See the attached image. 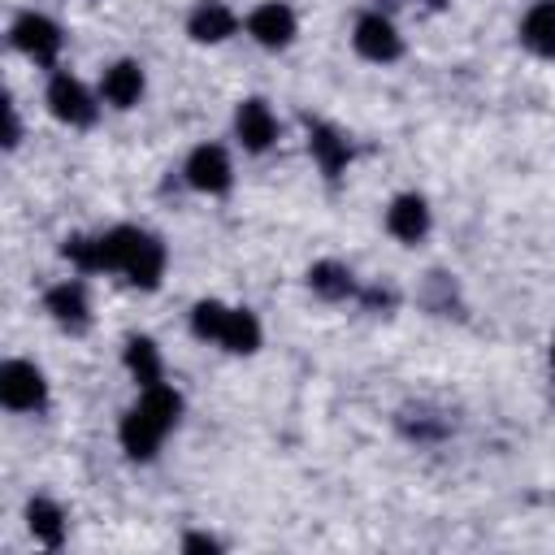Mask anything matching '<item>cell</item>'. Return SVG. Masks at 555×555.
Masks as SVG:
<instances>
[{"mask_svg": "<svg viewBox=\"0 0 555 555\" xmlns=\"http://www.w3.org/2000/svg\"><path fill=\"white\" fill-rule=\"evenodd\" d=\"M186 399L173 382H156L134 390V403L121 412L117 421V447L130 464H152L160 455V447L169 442V434L182 425Z\"/></svg>", "mask_w": 555, "mask_h": 555, "instance_id": "1", "label": "cell"}, {"mask_svg": "<svg viewBox=\"0 0 555 555\" xmlns=\"http://www.w3.org/2000/svg\"><path fill=\"white\" fill-rule=\"evenodd\" d=\"M100 247H104V273L126 282L130 291H160L165 273H169V247L156 230L121 221L100 230Z\"/></svg>", "mask_w": 555, "mask_h": 555, "instance_id": "2", "label": "cell"}, {"mask_svg": "<svg viewBox=\"0 0 555 555\" xmlns=\"http://www.w3.org/2000/svg\"><path fill=\"white\" fill-rule=\"evenodd\" d=\"M43 108L65 130H91L100 121V113H104V100L87 78H78L69 69H52L48 87H43Z\"/></svg>", "mask_w": 555, "mask_h": 555, "instance_id": "3", "label": "cell"}, {"mask_svg": "<svg viewBox=\"0 0 555 555\" xmlns=\"http://www.w3.org/2000/svg\"><path fill=\"white\" fill-rule=\"evenodd\" d=\"M9 48L17 56H26L39 69H61V52H65V30L52 13L43 9H22L9 17Z\"/></svg>", "mask_w": 555, "mask_h": 555, "instance_id": "4", "label": "cell"}, {"mask_svg": "<svg viewBox=\"0 0 555 555\" xmlns=\"http://www.w3.org/2000/svg\"><path fill=\"white\" fill-rule=\"evenodd\" d=\"M351 52H356L360 61H369V65H382V69H386V65H399L403 52H408V39H403L395 13L377 9V4L360 9V13L351 17Z\"/></svg>", "mask_w": 555, "mask_h": 555, "instance_id": "5", "label": "cell"}, {"mask_svg": "<svg viewBox=\"0 0 555 555\" xmlns=\"http://www.w3.org/2000/svg\"><path fill=\"white\" fill-rule=\"evenodd\" d=\"M0 403L13 416H43L52 403V382H48L43 364H35L26 356L0 360Z\"/></svg>", "mask_w": 555, "mask_h": 555, "instance_id": "6", "label": "cell"}, {"mask_svg": "<svg viewBox=\"0 0 555 555\" xmlns=\"http://www.w3.org/2000/svg\"><path fill=\"white\" fill-rule=\"evenodd\" d=\"M178 173H182L186 191L208 195V199H221V195L234 191V156H230V147L217 143V139L195 143V147L182 156V169H178Z\"/></svg>", "mask_w": 555, "mask_h": 555, "instance_id": "7", "label": "cell"}, {"mask_svg": "<svg viewBox=\"0 0 555 555\" xmlns=\"http://www.w3.org/2000/svg\"><path fill=\"white\" fill-rule=\"evenodd\" d=\"M304 147H308V156H312V165L325 182H338L356 160L351 134L343 126L325 121V117H312V113H304Z\"/></svg>", "mask_w": 555, "mask_h": 555, "instance_id": "8", "label": "cell"}, {"mask_svg": "<svg viewBox=\"0 0 555 555\" xmlns=\"http://www.w3.org/2000/svg\"><path fill=\"white\" fill-rule=\"evenodd\" d=\"M230 134L247 156H269L278 147V139H282V121H278V113H273V104L264 95H243L234 104Z\"/></svg>", "mask_w": 555, "mask_h": 555, "instance_id": "9", "label": "cell"}, {"mask_svg": "<svg viewBox=\"0 0 555 555\" xmlns=\"http://www.w3.org/2000/svg\"><path fill=\"white\" fill-rule=\"evenodd\" d=\"M382 225L399 247H421L434 234V204L425 191H395L382 208Z\"/></svg>", "mask_w": 555, "mask_h": 555, "instance_id": "10", "label": "cell"}, {"mask_svg": "<svg viewBox=\"0 0 555 555\" xmlns=\"http://www.w3.org/2000/svg\"><path fill=\"white\" fill-rule=\"evenodd\" d=\"M43 312H48V321H52L61 334H69V338H82V334L91 330V321H95V308H91V291H87L82 273L52 282V286L43 291Z\"/></svg>", "mask_w": 555, "mask_h": 555, "instance_id": "11", "label": "cell"}, {"mask_svg": "<svg viewBox=\"0 0 555 555\" xmlns=\"http://www.w3.org/2000/svg\"><path fill=\"white\" fill-rule=\"evenodd\" d=\"M243 35L260 52H286L299 39V13L286 0H260L243 13Z\"/></svg>", "mask_w": 555, "mask_h": 555, "instance_id": "12", "label": "cell"}, {"mask_svg": "<svg viewBox=\"0 0 555 555\" xmlns=\"http://www.w3.org/2000/svg\"><path fill=\"white\" fill-rule=\"evenodd\" d=\"M95 91H100L104 108H113V113H134V108L147 100V69H143V61H134V56L108 61V65L100 69V78H95Z\"/></svg>", "mask_w": 555, "mask_h": 555, "instance_id": "13", "label": "cell"}, {"mask_svg": "<svg viewBox=\"0 0 555 555\" xmlns=\"http://www.w3.org/2000/svg\"><path fill=\"white\" fill-rule=\"evenodd\" d=\"M186 39L199 43V48H221L230 43L238 30H243V13L230 4V0H195L186 9V22H182Z\"/></svg>", "mask_w": 555, "mask_h": 555, "instance_id": "14", "label": "cell"}, {"mask_svg": "<svg viewBox=\"0 0 555 555\" xmlns=\"http://www.w3.org/2000/svg\"><path fill=\"white\" fill-rule=\"evenodd\" d=\"M22 525H26L30 542L43 546V551H61L69 542V512L52 494H30L22 503Z\"/></svg>", "mask_w": 555, "mask_h": 555, "instance_id": "15", "label": "cell"}, {"mask_svg": "<svg viewBox=\"0 0 555 555\" xmlns=\"http://www.w3.org/2000/svg\"><path fill=\"white\" fill-rule=\"evenodd\" d=\"M304 286H308V295L321 299V304H356V295H360L356 269H351L347 260H338V256L312 260V264L304 269Z\"/></svg>", "mask_w": 555, "mask_h": 555, "instance_id": "16", "label": "cell"}, {"mask_svg": "<svg viewBox=\"0 0 555 555\" xmlns=\"http://www.w3.org/2000/svg\"><path fill=\"white\" fill-rule=\"evenodd\" d=\"M121 369L134 382V390L165 382V351H160V343L152 334H126V343H121Z\"/></svg>", "mask_w": 555, "mask_h": 555, "instance_id": "17", "label": "cell"}, {"mask_svg": "<svg viewBox=\"0 0 555 555\" xmlns=\"http://www.w3.org/2000/svg\"><path fill=\"white\" fill-rule=\"evenodd\" d=\"M516 39L529 56L555 61V0H533L516 22Z\"/></svg>", "mask_w": 555, "mask_h": 555, "instance_id": "18", "label": "cell"}, {"mask_svg": "<svg viewBox=\"0 0 555 555\" xmlns=\"http://www.w3.org/2000/svg\"><path fill=\"white\" fill-rule=\"evenodd\" d=\"M217 347H221L225 356H256V351L264 347V325H260V317H256L247 304H230Z\"/></svg>", "mask_w": 555, "mask_h": 555, "instance_id": "19", "label": "cell"}, {"mask_svg": "<svg viewBox=\"0 0 555 555\" xmlns=\"http://www.w3.org/2000/svg\"><path fill=\"white\" fill-rule=\"evenodd\" d=\"M416 304L434 317H464V291L455 282V273L447 269H429L421 278V291H416Z\"/></svg>", "mask_w": 555, "mask_h": 555, "instance_id": "20", "label": "cell"}, {"mask_svg": "<svg viewBox=\"0 0 555 555\" xmlns=\"http://www.w3.org/2000/svg\"><path fill=\"white\" fill-rule=\"evenodd\" d=\"M395 425H399V434H403L408 442H442V438L455 429V421H451L442 408H434V403H408V408L395 416Z\"/></svg>", "mask_w": 555, "mask_h": 555, "instance_id": "21", "label": "cell"}, {"mask_svg": "<svg viewBox=\"0 0 555 555\" xmlns=\"http://www.w3.org/2000/svg\"><path fill=\"white\" fill-rule=\"evenodd\" d=\"M225 312H230V304H225V299H217V295L195 299V304L186 308V330H191V338H195V343H204V347H217L221 325H225Z\"/></svg>", "mask_w": 555, "mask_h": 555, "instance_id": "22", "label": "cell"}, {"mask_svg": "<svg viewBox=\"0 0 555 555\" xmlns=\"http://www.w3.org/2000/svg\"><path fill=\"white\" fill-rule=\"evenodd\" d=\"M61 260H65L74 273H82V278L104 273V247H100V234H87V230L65 234V238H61Z\"/></svg>", "mask_w": 555, "mask_h": 555, "instance_id": "23", "label": "cell"}, {"mask_svg": "<svg viewBox=\"0 0 555 555\" xmlns=\"http://www.w3.org/2000/svg\"><path fill=\"white\" fill-rule=\"evenodd\" d=\"M399 304H403V295H399L395 282H360V295H356V308H360V312H369V317H390Z\"/></svg>", "mask_w": 555, "mask_h": 555, "instance_id": "24", "label": "cell"}, {"mask_svg": "<svg viewBox=\"0 0 555 555\" xmlns=\"http://www.w3.org/2000/svg\"><path fill=\"white\" fill-rule=\"evenodd\" d=\"M178 551H182V555H221L225 542H221L217 533H208V529H186V533L178 538Z\"/></svg>", "mask_w": 555, "mask_h": 555, "instance_id": "25", "label": "cell"}, {"mask_svg": "<svg viewBox=\"0 0 555 555\" xmlns=\"http://www.w3.org/2000/svg\"><path fill=\"white\" fill-rule=\"evenodd\" d=\"M22 147V113L13 100H4V152H17Z\"/></svg>", "mask_w": 555, "mask_h": 555, "instance_id": "26", "label": "cell"}, {"mask_svg": "<svg viewBox=\"0 0 555 555\" xmlns=\"http://www.w3.org/2000/svg\"><path fill=\"white\" fill-rule=\"evenodd\" d=\"M403 4H412L416 13H442V9H451V0H403Z\"/></svg>", "mask_w": 555, "mask_h": 555, "instance_id": "27", "label": "cell"}, {"mask_svg": "<svg viewBox=\"0 0 555 555\" xmlns=\"http://www.w3.org/2000/svg\"><path fill=\"white\" fill-rule=\"evenodd\" d=\"M546 373H551V399H555V334L546 343Z\"/></svg>", "mask_w": 555, "mask_h": 555, "instance_id": "28", "label": "cell"}]
</instances>
